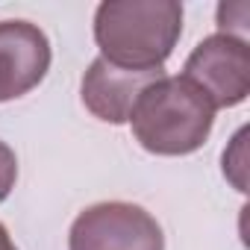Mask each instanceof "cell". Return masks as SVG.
I'll use <instances>...</instances> for the list:
<instances>
[{"label": "cell", "instance_id": "3957f363", "mask_svg": "<svg viewBox=\"0 0 250 250\" xmlns=\"http://www.w3.org/2000/svg\"><path fill=\"white\" fill-rule=\"evenodd\" d=\"M68 250H165V235L147 209L109 200L77 215L71 224Z\"/></svg>", "mask_w": 250, "mask_h": 250}, {"label": "cell", "instance_id": "8992f818", "mask_svg": "<svg viewBox=\"0 0 250 250\" xmlns=\"http://www.w3.org/2000/svg\"><path fill=\"white\" fill-rule=\"evenodd\" d=\"M47 71V36L30 21H0V103L33 91Z\"/></svg>", "mask_w": 250, "mask_h": 250}, {"label": "cell", "instance_id": "277c9868", "mask_svg": "<svg viewBox=\"0 0 250 250\" xmlns=\"http://www.w3.org/2000/svg\"><path fill=\"white\" fill-rule=\"evenodd\" d=\"M183 77L191 80L215 109H232L250 94V47L244 39L215 33L191 50Z\"/></svg>", "mask_w": 250, "mask_h": 250}, {"label": "cell", "instance_id": "7a4b0ae2", "mask_svg": "<svg viewBox=\"0 0 250 250\" xmlns=\"http://www.w3.org/2000/svg\"><path fill=\"white\" fill-rule=\"evenodd\" d=\"M136 142L156 156H188L200 150L212 133L215 106L186 77H162L150 83L130 112Z\"/></svg>", "mask_w": 250, "mask_h": 250}, {"label": "cell", "instance_id": "5b68a950", "mask_svg": "<svg viewBox=\"0 0 250 250\" xmlns=\"http://www.w3.org/2000/svg\"><path fill=\"white\" fill-rule=\"evenodd\" d=\"M162 77V68H121L97 56L80 83V97L94 118L106 124H127L142 91Z\"/></svg>", "mask_w": 250, "mask_h": 250}, {"label": "cell", "instance_id": "9c48e42d", "mask_svg": "<svg viewBox=\"0 0 250 250\" xmlns=\"http://www.w3.org/2000/svg\"><path fill=\"white\" fill-rule=\"evenodd\" d=\"M232 145H235V153H238V150L244 147V130H238V133H235ZM241 162H244L241 156H238V159L232 162V156H229V153H224V174H227V177L232 180V186H235L238 191H244V165H241Z\"/></svg>", "mask_w": 250, "mask_h": 250}, {"label": "cell", "instance_id": "6da1fadb", "mask_svg": "<svg viewBox=\"0 0 250 250\" xmlns=\"http://www.w3.org/2000/svg\"><path fill=\"white\" fill-rule=\"evenodd\" d=\"M183 36L177 0H106L94 12V42L121 68H162Z\"/></svg>", "mask_w": 250, "mask_h": 250}, {"label": "cell", "instance_id": "ba28073f", "mask_svg": "<svg viewBox=\"0 0 250 250\" xmlns=\"http://www.w3.org/2000/svg\"><path fill=\"white\" fill-rule=\"evenodd\" d=\"M15 180H18V159H15V150L0 142V203L9 197V191L15 188Z\"/></svg>", "mask_w": 250, "mask_h": 250}, {"label": "cell", "instance_id": "30bf717a", "mask_svg": "<svg viewBox=\"0 0 250 250\" xmlns=\"http://www.w3.org/2000/svg\"><path fill=\"white\" fill-rule=\"evenodd\" d=\"M0 250H18L15 241H12V235H9V229L3 224H0Z\"/></svg>", "mask_w": 250, "mask_h": 250}, {"label": "cell", "instance_id": "52a82bcc", "mask_svg": "<svg viewBox=\"0 0 250 250\" xmlns=\"http://www.w3.org/2000/svg\"><path fill=\"white\" fill-rule=\"evenodd\" d=\"M247 12H250L247 3H221L218 6V27H221V33L224 36H232V39H244Z\"/></svg>", "mask_w": 250, "mask_h": 250}]
</instances>
